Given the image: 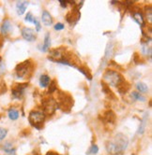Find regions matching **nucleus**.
Wrapping results in <instances>:
<instances>
[{
	"label": "nucleus",
	"mask_w": 152,
	"mask_h": 155,
	"mask_svg": "<svg viewBox=\"0 0 152 155\" xmlns=\"http://www.w3.org/2000/svg\"><path fill=\"white\" fill-rule=\"evenodd\" d=\"M41 108L45 115H52L57 109V101L53 97H44L41 100Z\"/></svg>",
	"instance_id": "423d86ee"
},
{
	"label": "nucleus",
	"mask_w": 152,
	"mask_h": 155,
	"mask_svg": "<svg viewBox=\"0 0 152 155\" xmlns=\"http://www.w3.org/2000/svg\"><path fill=\"white\" fill-rule=\"evenodd\" d=\"M113 52V46L112 44H108V46L106 48V51H105V58H109Z\"/></svg>",
	"instance_id": "a878e982"
},
{
	"label": "nucleus",
	"mask_w": 152,
	"mask_h": 155,
	"mask_svg": "<svg viewBox=\"0 0 152 155\" xmlns=\"http://www.w3.org/2000/svg\"><path fill=\"white\" fill-rule=\"evenodd\" d=\"M129 138L122 133H118L106 143V150L112 155H120L128 148Z\"/></svg>",
	"instance_id": "f257e3e1"
},
{
	"label": "nucleus",
	"mask_w": 152,
	"mask_h": 155,
	"mask_svg": "<svg viewBox=\"0 0 152 155\" xmlns=\"http://www.w3.org/2000/svg\"><path fill=\"white\" fill-rule=\"evenodd\" d=\"M41 20H42V23L44 24V25H46V26H50L53 24V17L50 14V12H47V10H43L42 12Z\"/></svg>",
	"instance_id": "9b49d317"
},
{
	"label": "nucleus",
	"mask_w": 152,
	"mask_h": 155,
	"mask_svg": "<svg viewBox=\"0 0 152 155\" xmlns=\"http://www.w3.org/2000/svg\"><path fill=\"white\" fill-rule=\"evenodd\" d=\"M56 91H57V81H56V80H54V81H51L50 84H49V90H48V93H49V94H52V93L56 92Z\"/></svg>",
	"instance_id": "b1692460"
},
{
	"label": "nucleus",
	"mask_w": 152,
	"mask_h": 155,
	"mask_svg": "<svg viewBox=\"0 0 152 155\" xmlns=\"http://www.w3.org/2000/svg\"><path fill=\"white\" fill-rule=\"evenodd\" d=\"M136 89H137V92H139L140 94L141 93H147L148 92V87L144 82H138L136 84Z\"/></svg>",
	"instance_id": "412c9836"
},
{
	"label": "nucleus",
	"mask_w": 152,
	"mask_h": 155,
	"mask_svg": "<svg viewBox=\"0 0 152 155\" xmlns=\"http://www.w3.org/2000/svg\"><path fill=\"white\" fill-rule=\"evenodd\" d=\"M2 150H3L5 152L9 153V154L14 152V148H13V146H12V143H9V142H6V143L3 144V145H2Z\"/></svg>",
	"instance_id": "aec40b11"
},
{
	"label": "nucleus",
	"mask_w": 152,
	"mask_h": 155,
	"mask_svg": "<svg viewBox=\"0 0 152 155\" xmlns=\"http://www.w3.org/2000/svg\"><path fill=\"white\" fill-rule=\"evenodd\" d=\"M51 46V38H50V34L49 33H46L45 38H44V43H43V46L41 48L42 51H47L48 49Z\"/></svg>",
	"instance_id": "a211bd4d"
},
{
	"label": "nucleus",
	"mask_w": 152,
	"mask_h": 155,
	"mask_svg": "<svg viewBox=\"0 0 152 155\" xmlns=\"http://www.w3.org/2000/svg\"><path fill=\"white\" fill-rule=\"evenodd\" d=\"M132 96L135 99V100L142 101V102H145V101H146V97H145L144 95H142V94H140V93H139V92H137V91L133 92Z\"/></svg>",
	"instance_id": "4be33fe9"
},
{
	"label": "nucleus",
	"mask_w": 152,
	"mask_h": 155,
	"mask_svg": "<svg viewBox=\"0 0 152 155\" xmlns=\"http://www.w3.org/2000/svg\"><path fill=\"white\" fill-rule=\"evenodd\" d=\"M81 17V13H80V10H79V8H74L72 10L67 14V17H66V20L69 21L70 24H72V23H76Z\"/></svg>",
	"instance_id": "1a4fd4ad"
},
{
	"label": "nucleus",
	"mask_w": 152,
	"mask_h": 155,
	"mask_svg": "<svg viewBox=\"0 0 152 155\" xmlns=\"http://www.w3.org/2000/svg\"><path fill=\"white\" fill-rule=\"evenodd\" d=\"M33 23H34V25H36V31H37V32H40V30L41 26H40V24L39 20H38L37 18H35V19H34V21H33Z\"/></svg>",
	"instance_id": "7c9ffc66"
},
{
	"label": "nucleus",
	"mask_w": 152,
	"mask_h": 155,
	"mask_svg": "<svg viewBox=\"0 0 152 155\" xmlns=\"http://www.w3.org/2000/svg\"><path fill=\"white\" fill-rule=\"evenodd\" d=\"M133 17L134 19V21H136V23L141 26V27H143L146 24V21H145V18L142 14V12H133Z\"/></svg>",
	"instance_id": "ddd939ff"
},
{
	"label": "nucleus",
	"mask_w": 152,
	"mask_h": 155,
	"mask_svg": "<svg viewBox=\"0 0 152 155\" xmlns=\"http://www.w3.org/2000/svg\"><path fill=\"white\" fill-rule=\"evenodd\" d=\"M98 151H99V148H98L97 145L93 144V145L90 147V149H89L88 154H96V153H98Z\"/></svg>",
	"instance_id": "cd10ccee"
},
{
	"label": "nucleus",
	"mask_w": 152,
	"mask_h": 155,
	"mask_svg": "<svg viewBox=\"0 0 152 155\" xmlns=\"http://www.w3.org/2000/svg\"><path fill=\"white\" fill-rule=\"evenodd\" d=\"M6 92H7V85L5 81H1L0 82V95L4 94Z\"/></svg>",
	"instance_id": "bb28decb"
},
{
	"label": "nucleus",
	"mask_w": 152,
	"mask_h": 155,
	"mask_svg": "<svg viewBox=\"0 0 152 155\" xmlns=\"http://www.w3.org/2000/svg\"><path fill=\"white\" fill-rule=\"evenodd\" d=\"M68 2H69V1H63V0H59V3H60V5H61L63 8H66V7H67Z\"/></svg>",
	"instance_id": "473e14b6"
},
{
	"label": "nucleus",
	"mask_w": 152,
	"mask_h": 155,
	"mask_svg": "<svg viewBox=\"0 0 152 155\" xmlns=\"http://www.w3.org/2000/svg\"><path fill=\"white\" fill-rule=\"evenodd\" d=\"M77 69L80 71V72H82L88 79L89 80V81H91V79H92V77H91V74L89 73V71L88 70V68H82V66H77Z\"/></svg>",
	"instance_id": "5701e85b"
},
{
	"label": "nucleus",
	"mask_w": 152,
	"mask_h": 155,
	"mask_svg": "<svg viewBox=\"0 0 152 155\" xmlns=\"http://www.w3.org/2000/svg\"><path fill=\"white\" fill-rule=\"evenodd\" d=\"M29 123L32 126H34L37 129H41L43 127V124L45 120V114L42 111H38V110H32L28 116Z\"/></svg>",
	"instance_id": "20e7f679"
},
{
	"label": "nucleus",
	"mask_w": 152,
	"mask_h": 155,
	"mask_svg": "<svg viewBox=\"0 0 152 155\" xmlns=\"http://www.w3.org/2000/svg\"><path fill=\"white\" fill-rule=\"evenodd\" d=\"M146 18L148 21L149 24L152 23V9H151V7H148L146 9Z\"/></svg>",
	"instance_id": "393cba45"
},
{
	"label": "nucleus",
	"mask_w": 152,
	"mask_h": 155,
	"mask_svg": "<svg viewBox=\"0 0 152 155\" xmlns=\"http://www.w3.org/2000/svg\"><path fill=\"white\" fill-rule=\"evenodd\" d=\"M34 19H35V17H34L33 15H32L31 12H28V13L26 14V18H25V20H26V21H29V23H33Z\"/></svg>",
	"instance_id": "c756f323"
},
{
	"label": "nucleus",
	"mask_w": 152,
	"mask_h": 155,
	"mask_svg": "<svg viewBox=\"0 0 152 155\" xmlns=\"http://www.w3.org/2000/svg\"><path fill=\"white\" fill-rule=\"evenodd\" d=\"M12 23H10V21L9 19L4 20L1 25V27H0L1 34L4 36H7L8 34H9V33L12 32Z\"/></svg>",
	"instance_id": "9d476101"
},
{
	"label": "nucleus",
	"mask_w": 152,
	"mask_h": 155,
	"mask_svg": "<svg viewBox=\"0 0 152 155\" xmlns=\"http://www.w3.org/2000/svg\"><path fill=\"white\" fill-rule=\"evenodd\" d=\"M8 115L12 120H16L19 118V111L15 108H10L8 112Z\"/></svg>",
	"instance_id": "6ab92c4d"
},
{
	"label": "nucleus",
	"mask_w": 152,
	"mask_h": 155,
	"mask_svg": "<svg viewBox=\"0 0 152 155\" xmlns=\"http://www.w3.org/2000/svg\"><path fill=\"white\" fill-rule=\"evenodd\" d=\"M103 119L104 120L106 121V123L108 124H115L116 121V114L111 111V110H109V111H106L103 115Z\"/></svg>",
	"instance_id": "2eb2a0df"
},
{
	"label": "nucleus",
	"mask_w": 152,
	"mask_h": 155,
	"mask_svg": "<svg viewBox=\"0 0 152 155\" xmlns=\"http://www.w3.org/2000/svg\"><path fill=\"white\" fill-rule=\"evenodd\" d=\"M103 80L106 81L105 83L108 86L111 85L114 87H117L122 81H125L120 73H118L117 71H115L112 69H108L105 71L103 75Z\"/></svg>",
	"instance_id": "7ed1b4c3"
},
{
	"label": "nucleus",
	"mask_w": 152,
	"mask_h": 155,
	"mask_svg": "<svg viewBox=\"0 0 152 155\" xmlns=\"http://www.w3.org/2000/svg\"><path fill=\"white\" fill-rule=\"evenodd\" d=\"M15 71L18 78H26L27 76L31 75L33 71V64L30 60H26L17 64Z\"/></svg>",
	"instance_id": "39448f33"
},
{
	"label": "nucleus",
	"mask_w": 152,
	"mask_h": 155,
	"mask_svg": "<svg viewBox=\"0 0 152 155\" xmlns=\"http://www.w3.org/2000/svg\"><path fill=\"white\" fill-rule=\"evenodd\" d=\"M65 28V25L61 23H57L56 25H55V29L57 30V31H60V30H63Z\"/></svg>",
	"instance_id": "2f4dec72"
},
{
	"label": "nucleus",
	"mask_w": 152,
	"mask_h": 155,
	"mask_svg": "<svg viewBox=\"0 0 152 155\" xmlns=\"http://www.w3.org/2000/svg\"><path fill=\"white\" fill-rule=\"evenodd\" d=\"M57 108L61 109L62 111H70L73 107V99L72 96L66 92H58L57 100Z\"/></svg>",
	"instance_id": "f03ea898"
},
{
	"label": "nucleus",
	"mask_w": 152,
	"mask_h": 155,
	"mask_svg": "<svg viewBox=\"0 0 152 155\" xmlns=\"http://www.w3.org/2000/svg\"><path fill=\"white\" fill-rule=\"evenodd\" d=\"M28 86V83H16L12 88V93L14 98L16 99H21L22 96L24 95L26 88Z\"/></svg>",
	"instance_id": "0eeeda50"
},
{
	"label": "nucleus",
	"mask_w": 152,
	"mask_h": 155,
	"mask_svg": "<svg viewBox=\"0 0 152 155\" xmlns=\"http://www.w3.org/2000/svg\"><path fill=\"white\" fill-rule=\"evenodd\" d=\"M117 90H118V93L121 94H125L128 93V91L130 90V88H131V85H130L126 81H122L120 84H119L117 87Z\"/></svg>",
	"instance_id": "4468645a"
},
{
	"label": "nucleus",
	"mask_w": 152,
	"mask_h": 155,
	"mask_svg": "<svg viewBox=\"0 0 152 155\" xmlns=\"http://www.w3.org/2000/svg\"><path fill=\"white\" fill-rule=\"evenodd\" d=\"M8 134V130L6 128H0V141H2Z\"/></svg>",
	"instance_id": "c85d7f7f"
},
{
	"label": "nucleus",
	"mask_w": 152,
	"mask_h": 155,
	"mask_svg": "<svg viewBox=\"0 0 152 155\" xmlns=\"http://www.w3.org/2000/svg\"><path fill=\"white\" fill-rule=\"evenodd\" d=\"M147 117L148 115L147 114H145L144 117H143V120L142 121H141V124L139 126V129H138V132H137V134L139 135H143L145 131H146V128L147 126Z\"/></svg>",
	"instance_id": "dca6fc26"
},
{
	"label": "nucleus",
	"mask_w": 152,
	"mask_h": 155,
	"mask_svg": "<svg viewBox=\"0 0 152 155\" xmlns=\"http://www.w3.org/2000/svg\"><path fill=\"white\" fill-rule=\"evenodd\" d=\"M28 2L27 1H18L16 4V10L18 15H23L26 12V9L28 6Z\"/></svg>",
	"instance_id": "f8f14e48"
},
{
	"label": "nucleus",
	"mask_w": 152,
	"mask_h": 155,
	"mask_svg": "<svg viewBox=\"0 0 152 155\" xmlns=\"http://www.w3.org/2000/svg\"><path fill=\"white\" fill-rule=\"evenodd\" d=\"M22 37H23L27 41H35L36 40V35H35V31L33 29H31L29 27H23L22 28Z\"/></svg>",
	"instance_id": "6e6552de"
},
{
	"label": "nucleus",
	"mask_w": 152,
	"mask_h": 155,
	"mask_svg": "<svg viewBox=\"0 0 152 155\" xmlns=\"http://www.w3.org/2000/svg\"><path fill=\"white\" fill-rule=\"evenodd\" d=\"M46 155H59V154L57 152H54V151H49Z\"/></svg>",
	"instance_id": "72a5a7b5"
},
{
	"label": "nucleus",
	"mask_w": 152,
	"mask_h": 155,
	"mask_svg": "<svg viewBox=\"0 0 152 155\" xmlns=\"http://www.w3.org/2000/svg\"><path fill=\"white\" fill-rule=\"evenodd\" d=\"M50 82H51V79H50V77L48 75L43 74V75L40 76V84L41 87L45 88V87L49 86Z\"/></svg>",
	"instance_id": "f3484780"
}]
</instances>
